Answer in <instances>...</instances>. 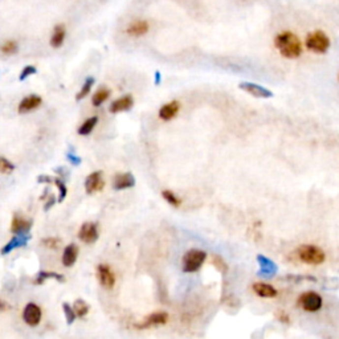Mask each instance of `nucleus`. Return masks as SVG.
Wrapping results in <instances>:
<instances>
[{
	"label": "nucleus",
	"instance_id": "nucleus-1",
	"mask_svg": "<svg viewBox=\"0 0 339 339\" xmlns=\"http://www.w3.org/2000/svg\"><path fill=\"white\" fill-rule=\"evenodd\" d=\"M275 45L277 51L281 53V56L286 59H297L302 53V44L300 39L289 31H285L276 36Z\"/></svg>",
	"mask_w": 339,
	"mask_h": 339
},
{
	"label": "nucleus",
	"instance_id": "nucleus-2",
	"mask_svg": "<svg viewBox=\"0 0 339 339\" xmlns=\"http://www.w3.org/2000/svg\"><path fill=\"white\" fill-rule=\"evenodd\" d=\"M297 256L308 265H321L326 260V254L317 245L305 244L297 249Z\"/></svg>",
	"mask_w": 339,
	"mask_h": 339
},
{
	"label": "nucleus",
	"instance_id": "nucleus-3",
	"mask_svg": "<svg viewBox=\"0 0 339 339\" xmlns=\"http://www.w3.org/2000/svg\"><path fill=\"white\" fill-rule=\"evenodd\" d=\"M207 260V253L202 249H189L182 258V269L185 273H195Z\"/></svg>",
	"mask_w": 339,
	"mask_h": 339
},
{
	"label": "nucleus",
	"instance_id": "nucleus-4",
	"mask_svg": "<svg viewBox=\"0 0 339 339\" xmlns=\"http://www.w3.org/2000/svg\"><path fill=\"white\" fill-rule=\"evenodd\" d=\"M305 45L310 52L322 55V53H326L329 51V48H330V39L322 31H314V32H311V33L306 36Z\"/></svg>",
	"mask_w": 339,
	"mask_h": 339
},
{
	"label": "nucleus",
	"instance_id": "nucleus-5",
	"mask_svg": "<svg viewBox=\"0 0 339 339\" xmlns=\"http://www.w3.org/2000/svg\"><path fill=\"white\" fill-rule=\"evenodd\" d=\"M297 302H298V306L301 309L309 311V313H317V311L322 309L323 306L322 297L319 296L318 293L311 292V290L301 294Z\"/></svg>",
	"mask_w": 339,
	"mask_h": 339
},
{
	"label": "nucleus",
	"instance_id": "nucleus-6",
	"mask_svg": "<svg viewBox=\"0 0 339 339\" xmlns=\"http://www.w3.org/2000/svg\"><path fill=\"white\" fill-rule=\"evenodd\" d=\"M168 322V314L166 311H155L151 313L150 315H147L145 321L137 323L135 327L139 330H146V329H151V327H158L163 326Z\"/></svg>",
	"mask_w": 339,
	"mask_h": 339
},
{
	"label": "nucleus",
	"instance_id": "nucleus-7",
	"mask_svg": "<svg viewBox=\"0 0 339 339\" xmlns=\"http://www.w3.org/2000/svg\"><path fill=\"white\" fill-rule=\"evenodd\" d=\"M41 317H43V313H41L40 306L33 304V302H30V304L24 308L23 319H24V322H26L28 326H37L40 323V321H41Z\"/></svg>",
	"mask_w": 339,
	"mask_h": 339
},
{
	"label": "nucleus",
	"instance_id": "nucleus-8",
	"mask_svg": "<svg viewBox=\"0 0 339 339\" xmlns=\"http://www.w3.org/2000/svg\"><path fill=\"white\" fill-rule=\"evenodd\" d=\"M257 262L260 265V272L258 275L261 277H266V278H271V277H275L277 275V271H278V266L273 260L268 258L264 254H257Z\"/></svg>",
	"mask_w": 339,
	"mask_h": 339
},
{
	"label": "nucleus",
	"instance_id": "nucleus-9",
	"mask_svg": "<svg viewBox=\"0 0 339 339\" xmlns=\"http://www.w3.org/2000/svg\"><path fill=\"white\" fill-rule=\"evenodd\" d=\"M97 276H98L99 283L105 289H113L116 285V276L113 273L112 268L105 264H101L97 268Z\"/></svg>",
	"mask_w": 339,
	"mask_h": 339
},
{
	"label": "nucleus",
	"instance_id": "nucleus-10",
	"mask_svg": "<svg viewBox=\"0 0 339 339\" xmlns=\"http://www.w3.org/2000/svg\"><path fill=\"white\" fill-rule=\"evenodd\" d=\"M78 237L80 240L86 243V244H93L98 239V228L94 223H85L82 224L80 231H78Z\"/></svg>",
	"mask_w": 339,
	"mask_h": 339
},
{
	"label": "nucleus",
	"instance_id": "nucleus-11",
	"mask_svg": "<svg viewBox=\"0 0 339 339\" xmlns=\"http://www.w3.org/2000/svg\"><path fill=\"white\" fill-rule=\"evenodd\" d=\"M240 89L249 93L250 95H253L256 98H269L273 95L271 91H268L266 88L258 85V84H253V82H241Z\"/></svg>",
	"mask_w": 339,
	"mask_h": 339
},
{
	"label": "nucleus",
	"instance_id": "nucleus-12",
	"mask_svg": "<svg viewBox=\"0 0 339 339\" xmlns=\"http://www.w3.org/2000/svg\"><path fill=\"white\" fill-rule=\"evenodd\" d=\"M103 185H105V182H103L102 178V171L92 172L91 175L86 178L85 189L89 195L91 193L99 192L103 188Z\"/></svg>",
	"mask_w": 339,
	"mask_h": 339
},
{
	"label": "nucleus",
	"instance_id": "nucleus-13",
	"mask_svg": "<svg viewBox=\"0 0 339 339\" xmlns=\"http://www.w3.org/2000/svg\"><path fill=\"white\" fill-rule=\"evenodd\" d=\"M135 185V178L131 172L117 174L113 179V188L114 189H127Z\"/></svg>",
	"mask_w": 339,
	"mask_h": 339
},
{
	"label": "nucleus",
	"instance_id": "nucleus-14",
	"mask_svg": "<svg viewBox=\"0 0 339 339\" xmlns=\"http://www.w3.org/2000/svg\"><path fill=\"white\" fill-rule=\"evenodd\" d=\"M252 290L254 294L261 298H276L278 296V292L275 286H272L271 283L265 282H256L252 285Z\"/></svg>",
	"mask_w": 339,
	"mask_h": 339
},
{
	"label": "nucleus",
	"instance_id": "nucleus-15",
	"mask_svg": "<svg viewBox=\"0 0 339 339\" xmlns=\"http://www.w3.org/2000/svg\"><path fill=\"white\" fill-rule=\"evenodd\" d=\"M179 110H181V103L178 101L164 103L163 106L159 109V118L162 121H171L178 116Z\"/></svg>",
	"mask_w": 339,
	"mask_h": 339
},
{
	"label": "nucleus",
	"instance_id": "nucleus-16",
	"mask_svg": "<svg viewBox=\"0 0 339 339\" xmlns=\"http://www.w3.org/2000/svg\"><path fill=\"white\" fill-rule=\"evenodd\" d=\"M41 102H43V99L39 95H28V97L23 99L22 102L19 103V109L17 110H19L20 114H26V113L32 112V110H36L41 105Z\"/></svg>",
	"mask_w": 339,
	"mask_h": 339
},
{
	"label": "nucleus",
	"instance_id": "nucleus-17",
	"mask_svg": "<svg viewBox=\"0 0 339 339\" xmlns=\"http://www.w3.org/2000/svg\"><path fill=\"white\" fill-rule=\"evenodd\" d=\"M134 105V98L131 97V95H123V97H121V98L116 99V101H113L112 105H110V108H109V110H110V113H113V114H117V113H121V112H126V110H130V109L133 108Z\"/></svg>",
	"mask_w": 339,
	"mask_h": 339
},
{
	"label": "nucleus",
	"instance_id": "nucleus-18",
	"mask_svg": "<svg viewBox=\"0 0 339 339\" xmlns=\"http://www.w3.org/2000/svg\"><path fill=\"white\" fill-rule=\"evenodd\" d=\"M32 228V221L28 219H24L23 216L15 215L12 220V225H11V231L15 235H27L30 229Z\"/></svg>",
	"mask_w": 339,
	"mask_h": 339
},
{
	"label": "nucleus",
	"instance_id": "nucleus-19",
	"mask_svg": "<svg viewBox=\"0 0 339 339\" xmlns=\"http://www.w3.org/2000/svg\"><path fill=\"white\" fill-rule=\"evenodd\" d=\"M78 256V247L76 244H69L65 247L64 253H62V265L66 268L74 265Z\"/></svg>",
	"mask_w": 339,
	"mask_h": 339
},
{
	"label": "nucleus",
	"instance_id": "nucleus-20",
	"mask_svg": "<svg viewBox=\"0 0 339 339\" xmlns=\"http://www.w3.org/2000/svg\"><path fill=\"white\" fill-rule=\"evenodd\" d=\"M126 32L130 36H143L149 32V23L145 22V20H135L127 27Z\"/></svg>",
	"mask_w": 339,
	"mask_h": 339
},
{
	"label": "nucleus",
	"instance_id": "nucleus-21",
	"mask_svg": "<svg viewBox=\"0 0 339 339\" xmlns=\"http://www.w3.org/2000/svg\"><path fill=\"white\" fill-rule=\"evenodd\" d=\"M30 240V237L26 236V235H19V236H15L13 239H11L8 244L5 245L4 248L1 249V254L9 253L11 250L16 248H20V247H26L27 243Z\"/></svg>",
	"mask_w": 339,
	"mask_h": 339
},
{
	"label": "nucleus",
	"instance_id": "nucleus-22",
	"mask_svg": "<svg viewBox=\"0 0 339 339\" xmlns=\"http://www.w3.org/2000/svg\"><path fill=\"white\" fill-rule=\"evenodd\" d=\"M65 37H66V30H65V27L62 24H59L53 30V33H52L51 45L53 48H60L64 44Z\"/></svg>",
	"mask_w": 339,
	"mask_h": 339
},
{
	"label": "nucleus",
	"instance_id": "nucleus-23",
	"mask_svg": "<svg viewBox=\"0 0 339 339\" xmlns=\"http://www.w3.org/2000/svg\"><path fill=\"white\" fill-rule=\"evenodd\" d=\"M98 123V117H91L78 127V134L80 135H89L94 130V127Z\"/></svg>",
	"mask_w": 339,
	"mask_h": 339
},
{
	"label": "nucleus",
	"instance_id": "nucleus-24",
	"mask_svg": "<svg viewBox=\"0 0 339 339\" xmlns=\"http://www.w3.org/2000/svg\"><path fill=\"white\" fill-rule=\"evenodd\" d=\"M48 278H55L57 279L59 282H62V281H64V276L59 275V273H53V272L43 271L37 275V277L34 279V283H36V285H41V283L45 282Z\"/></svg>",
	"mask_w": 339,
	"mask_h": 339
},
{
	"label": "nucleus",
	"instance_id": "nucleus-25",
	"mask_svg": "<svg viewBox=\"0 0 339 339\" xmlns=\"http://www.w3.org/2000/svg\"><path fill=\"white\" fill-rule=\"evenodd\" d=\"M109 97H110V91H109V89H99V91L95 92V94L93 95L92 103H93V106H95V108H99L103 102L108 101Z\"/></svg>",
	"mask_w": 339,
	"mask_h": 339
},
{
	"label": "nucleus",
	"instance_id": "nucleus-26",
	"mask_svg": "<svg viewBox=\"0 0 339 339\" xmlns=\"http://www.w3.org/2000/svg\"><path fill=\"white\" fill-rule=\"evenodd\" d=\"M162 196H163V199L166 200V202L170 204V206L175 207V208H179V207L182 206V199L176 195V193H174L172 191H170V189H166V191H163L162 192Z\"/></svg>",
	"mask_w": 339,
	"mask_h": 339
},
{
	"label": "nucleus",
	"instance_id": "nucleus-27",
	"mask_svg": "<svg viewBox=\"0 0 339 339\" xmlns=\"http://www.w3.org/2000/svg\"><path fill=\"white\" fill-rule=\"evenodd\" d=\"M74 314L80 318H84L86 314L89 313V306L86 305V302L84 300H76L73 305Z\"/></svg>",
	"mask_w": 339,
	"mask_h": 339
},
{
	"label": "nucleus",
	"instance_id": "nucleus-28",
	"mask_svg": "<svg viewBox=\"0 0 339 339\" xmlns=\"http://www.w3.org/2000/svg\"><path fill=\"white\" fill-rule=\"evenodd\" d=\"M93 85H94V78L93 77H89L86 78V81L84 82V85H82L81 91L78 92L77 94V101H81V99H84L86 97V95L89 94L92 91V88H93Z\"/></svg>",
	"mask_w": 339,
	"mask_h": 339
},
{
	"label": "nucleus",
	"instance_id": "nucleus-29",
	"mask_svg": "<svg viewBox=\"0 0 339 339\" xmlns=\"http://www.w3.org/2000/svg\"><path fill=\"white\" fill-rule=\"evenodd\" d=\"M0 49H1V52H3L4 55H15L17 52V49H19V47H17L16 41L9 40V41H5V43L0 47Z\"/></svg>",
	"mask_w": 339,
	"mask_h": 339
},
{
	"label": "nucleus",
	"instance_id": "nucleus-30",
	"mask_svg": "<svg viewBox=\"0 0 339 339\" xmlns=\"http://www.w3.org/2000/svg\"><path fill=\"white\" fill-rule=\"evenodd\" d=\"M41 245L48 249H59L61 245V240L59 237H45L41 240Z\"/></svg>",
	"mask_w": 339,
	"mask_h": 339
},
{
	"label": "nucleus",
	"instance_id": "nucleus-31",
	"mask_svg": "<svg viewBox=\"0 0 339 339\" xmlns=\"http://www.w3.org/2000/svg\"><path fill=\"white\" fill-rule=\"evenodd\" d=\"M62 310H64L65 318H66V322H68V325H72V323L74 322V319L77 318V315L74 314L73 308L69 305V304H64V305H62Z\"/></svg>",
	"mask_w": 339,
	"mask_h": 339
},
{
	"label": "nucleus",
	"instance_id": "nucleus-32",
	"mask_svg": "<svg viewBox=\"0 0 339 339\" xmlns=\"http://www.w3.org/2000/svg\"><path fill=\"white\" fill-rule=\"evenodd\" d=\"M15 170V166H13L8 159L5 158H0V172L1 174H11V172Z\"/></svg>",
	"mask_w": 339,
	"mask_h": 339
},
{
	"label": "nucleus",
	"instance_id": "nucleus-33",
	"mask_svg": "<svg viewBox=\"0 0 339 339\" xmlns=\"http://www.w3.org/2000/svg\"><path fill=\"white\" fill-rule=\"evenodd\" d=\"M55 185H56V187L59 188V202H62L65 199V196H66V187H65V183L61 179H59V178H56L55 179Z\"/></svg>",
	"mask_w": 339,
	"mask_h": 339
},
{
	"label": "nucleus",
	"instance_id": "nucleus-34",
	"mask_svg": "<svg viewBox=\"0 0 339 339\" xmlns=\"http://www.w3.org/2000/svg\"><path fill=\"white\" fill-rule=\"evenodd\" d=\"M34 73H36V68H34V66H31V65L30 66H26V68L22 70L19 80H20V81H24L26 78H28L30 76H32V74H34Z\"/></svg>",
	"mask_w": 339,
	"mask_h": 339
},
{
	"label": "nucleus",
	"instance_id": "nucleus-35",
	"mask_svg": "<svg viewBox=\"0 0 339 339\" xmlns=\"http://www.w3.org/2000/svg\"><path fill=\"white\" fill-rule=\"evenodd\" d=\"M37 182H39V183H52L53 179H51V178L47 175H40L39 178H37Z\"/></svg>",
	"mask_w": 339,
	"mask_h": 339
},
{
	"label": "nucleus",
	"instance_id": "nucleus-36",
	"mask_svg": "<svg viewBox=\"0 0 339 339\" xmlns=\"http://www.w3.org/2000/svg\"><path fill=\"white\" fill-rule=\"evenodd\" d=\"M11 309V306L5 302V301L0 300V313H3V311H5V310H9Z\"/></svg>",
	"mask_w": 339,
	"mask_h": 339
},
{
	"label": "nucleus",
	"instance_id": "nucleus-37",
	"mask_svg": "<svg viewBox=\"0 0 339 339\" xmlns=\"http://www.w3.org/2000/svg\"><path fill=\"white\" fill-rule=\"evenodd\" d=\"M53 204H55V198H53V195H51V196H49V200H48L47 204H45V210H49Z\"/></svg>",
	"mask_w": 339,
	"mask_h": 339
},
{
	"label": "nucleus",
	"instance_id": "nucleus-38",
	"mask_svg": "<svg viewBox=\"0 0 339 339\" xmlns=\"http://www.w3.org/2000/svg\"><path fill=\"white\" fill-rule=\"evenodd\" d=\"M68 158L70 159V160H72V162H73V163H76V164H78V163H80V162H81V160H80V158H77V156H73V155H70V154L68 155Z\"/></svg>",
	"mask_w": 339,
	"mask_h": 339
},
{
	"label": "nucleus",
	"instance_id": "nucleus-39",
	"mask_svg": "<svg viewBox=\"0 0 339 339\" xmlns=\"http://www.w3.org/2000/svg\"><path fill=\"white\" fill-rule=\"evenodd\" d=\"M279 321H281V322L289 323V317L286 314H281V315H279Z\"/></svg>",
	"mask_w": 339,
	"mask_h": 339
},
{
	"label": "nucleus",
	"instance_id": "nucleus-40",
	"mask_svg": "<svg viewBox=\"0 0 339 339\" xmlns=\"http://www.w3.org/2000/svg\"><path fill=\"white\" fill-rule=\"evenodd\" d=\"M159 80H160V76H159V73H156V82H159Z\"/></svg>",
	"mask_w": 339,
	"mask_h": 339
},
{
	"label": "nucleus",
	"instance_id": "nucleus-41",
	"mask_svg": "<svg viewBox=\"0 0 339 339\" xmlns=\"http://www.w3.org/2000/svg\"><path fill=\"white\" fill-rule=\"evenodd\" d=\"M44 195H48V191H45V193H44ZM45 198H47V196H41V200H43V199H45Z\"/></svg>",
	"mask_w": 339,
	"mask_h": 339
}]
</instances>
